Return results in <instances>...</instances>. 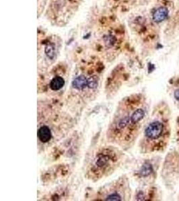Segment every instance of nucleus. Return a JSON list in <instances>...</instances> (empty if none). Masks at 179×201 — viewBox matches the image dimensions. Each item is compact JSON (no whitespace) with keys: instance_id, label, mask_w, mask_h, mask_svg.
<instances>
[{"instance_id":"obj_9","label":"nucleus","mask_w":179,"mask_h":201,"mask_svg":"<svg viewBox=\"0 0 179 201\" xmlns=\"http://www.w3.org/2000/svg\"><path fill=\"white\" fill-rule=\"evenodd\" d=\"M45 52L48 57L51 59H53L54 55H55V48H54L53 44H48L45 48Z\"/></svg>"},{"instance_id":"obj_7","label":"nucleus","mask_w":179,"mask_h":201,"mask_svg":"<svg viewBox=\"0 0 179 201\" xmlns=\"http://www.w3.org/2000/svg\"><path fill=\"white\" fill-rule=\"evenodd\" d=\"M168 9L166 8L161 7L157 9L156 11L154 12L152 17H153L154 21L157 23H160L166 19V18L168 17Z\"/></svg>"},{"instance_id":"obj_6","label":"nucleus","mask_w":179,"mask_h":201,"mask_svg":"<svg viewBox=\"0 0 179 201\" xmlns=\"http://www.w3.org/2000/svg\"><path fill=\"white\" fill-rule=\"evenodd\" d=\"M64 84H65V80L62 77L56 76L50 81L49 87L53 91H58L64 86Z\"/></svg>"},{"instance_id":"obj_8","label":"nucleus","mask_w":179,"mask_h":201,"mask_svg":"<svg viewBox=\"0 0 179 201\" xmlns=\"http://www.w3.org/2000/svg\"><path fill=\"white\" fill-rule=\"evenodd\" d=\"M152 173V168L151 166L148 164H146L144 165L141 171H140V175L143 177H146L150 175Z\"/></svg>"},{"instance_id":"obj_5","label":"nucleus","mask_w":179,"mask_h":201,"mask_svg":"<svg viewBox=\"0 0 179 201\" xmlns=\"http://www.w3.org/2000/svg\"><path fill=\"white\" fill-rule=\"evenodd\" d=\"M99 79L96 76L87 77L81 74L73 80L72 87L77 92H86L88 90H95L98 87Z\"/></svg>"},{"instance_id":"obj_11","label":"nucleus","mask_w":179,"mask_h":201,"mask_svg":"<svg viewBox=\"0 0 179 201\" xmlns=\"http://www.w3.org/2000/svg\"><path fill=\"white\" fill-rule=\"evenodd\" d=\"M174 96H175V98L179 101V89L178 90H176V91L174 93Z\"/></svg>"},{"instance_id":"obj_10","label":"nucleus","mask_w":179,"mask_h":201,"mask_svg":"<svg viewBox=\"0 0 179 201\" xmlns=\"http://www.w3.org/2000/svg\"><path fill=\"white\" fill-rule=\"evenodd\" d=\"M176 140L178 144H179V117H178L177 119V123H176Z\"/></svg>"},{"instance_id":"obj_1","label":"nucleus","mask_w":179,"mask_h":201,"mask_svg":"<svg viewBox=\"0 0 179 201\" xmlns=\"http://www.w3.org/2000/svg\"><path fill=\"white\" fill-rule=\"evenodd\" d=\"M148 105L142 94H133L119 103L107 131L108 142L127 149L142 132L148 119Z\"/></svg>"},{"instance_id":"obj_3","label":"nucleus","mask_w":179,"mask_h":201,"mask_svg":"<svg viewBox=\"0 0 179 201\" xmlns=\"http://www.w3.org/2000/svg\"><path fill=\"white\" fill-rule=\"evenodd\" d=\"M122 155L120 151L116 147L99 149L89 162L87 178L95 182L111 174L120 164Z\"/></svg>"},{"instance_id":"obj_4","label":"nucleus","mask_w":179,"mask_h":201,"mask_svg":"<svg viewBox=\"0 0 179 201\" xmlns=\"http://www.w3.org/2000/svg\"><path fill=\"white\" fill-rule=\"evenodd\" d=\"M97 200H123L130 195V189L126 178L119 180L103 187L98 192Z\"/></svg>"},{"instance_id":"obj_2","label":"nucleus","mask_w":179,"mask_h":201,"mask_svg":"<svg viewBox=\"0 0 179 201\" xmlns=\"http://www.w3.org/2000/svg\"><path fill=\"white\" fill-rule=\"evenodd\" d=\"M141 134L139 147L142 153L162 152L166 149L171 136V111L166 103H161L154 109Z\"/></svg>"}]
</instances>
